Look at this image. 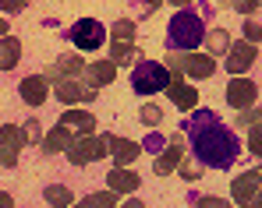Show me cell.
Masks as SVG:
<instances>
[{
  "mask_svg": "<svg viewBox=\"0 0 262 208\" xmlns=\"http://www.w3.org/2000/svg\"><path fill=\"white\" fill-rule=\"evenodd\" d=\"M188 141H191V152L202 166L209 169H230L237 159H241V141L230 127L206 124V127H191L188 131Z\"/></svg>",
  "mask_w": 262,
  "mask_h": 208,
  "instance_id": "1",
  "label": "cell"
},
{
  "mask_svg": "<svg viewBox=\"0 0 262 208\" xmlns=\"http://www.w3.org/2000/svg\"><path fill=\"white\" fill-rule=\"evenodd\" d=\"M202 39H206L202 14L191 11V7H181L170 18V25H167V46H170V53H195V46Z\"/></svg>",
  "mask_w": 262,
  "mask_h": 208,
  "instance_id": "2",
  "label": "cell"
},
{
  "mask_svg": "<svg viewBox=\"0 0 262 208\" xmlns=\"http://www.w3.org/2000/svg\"><path fill=\"white\" fill-rule=\"evenodd\" d=\"M131 88H135L138 95L167 92V88H170V71H167V64H160V60H138L135 71H131Z\"/></svg>",
  "mask_w": 262,
  "mask_h": 208,
  "instance_id": "3",
  "label": "cell"
},
{
  "mask_svg": "<svg viewBox=\"0 0 262 208\" xmlns=\"http://www.w3.org/2000/svg\"><path fill=\"white\" fill-rule=\"evenodd\" d=\"M167 71H181L188 78H213L216 74V57L209 53H167Z\"/></svg>",
  "mask_w": 262,
  "mask_h": 208,
  "instance_id": "4",
  "label": "cell"
},
{
  "mask_svg": "<svg viewBox=\"0 0 262 208\" xmlns=\"http://www.w3.org/2000/svg\"><path fill=\"white\" fill-rule=\"evenodd\" d=\"M106 152H110L106 134H103V138L85 134V138H75V145L68 148V163H71V166H89V163H99Z\"/></svg>",
  "mask_w": 262,
  "mask_h": 208,
  "instance_id": "5",
  "label": "cell"
},
{
  "mask_svg": "<svg viewBox=\"0 0 262 208\" xmlns=\"http://www.w3.org/2000/svg\"><path fill=\"white\" fill-rule=\"evenodd\" d=\"M68 39L75 42L82 53H89V49H99V46L106 42V29H103V21H96V18H82V21L71 25Z\"/></svg>",
  "mask_w": 262,
  "mask_h": 208,
  "instance_id": "6",
  "label": "cell"
},
{
  "mask_svg": "<svg viewBox=\"0 0 262 208\" xmlns=\"http://www.w3.org/2000/svg\"><path fill=\"white\" fill-rule=\"evenodd\" d=\"M53 95L71 110L75 102H89V99H96V95H99V88H96V85H89V82L82 85V82H71V78H57V82H53Z\"/></svg>",
  "mask_w": 262,
  "mask_h": 208,
  "instance_id": "7",
  "label": "cell"
},
{
  "mask_svg": "<svg viewBox=\"0 0 262 208\" xmlns=\"http://www.w3.org/2000/svg\"><path fill=\"white\" fill-rule=\"evenodd\" d=\"M255 99H259V85L252 82V78H230L227 85V102L234 106V110H252L255 106Z\"/></svg>",
  "mask_w": 262,
  "mask_h": 208,
  "instance_id": "8",
  "label": "cell"
},
{
  "mask_svg": "<svg viewBox=\"0 0 262 208\" xmlns=\"http://www.w3.org/2000/svg\"><path fill=\"white\" fill-rule=\"evenodd\" d=\"M255 57H259L255 42H234L230 53H227V71H230V78H245V71L255 64Z\"/></svg>",
  "mask_w": 262,
  "mask_h": 208,
  "instance_id": "9",
  "label": "cell"
},
{
  "mask_svg": "<svg viewBox=\"0 0 262 208\" xmlns=\"http://www.w3.org/2000/svg\"><path fill=\"white\" fill-rule=\"evenodd\" d=\"M106 145H110V159H114V166H121V169H131V163L142 155V145L131 141V138H114V134H106Z\"/></svg>",
  "mask_w": 262,
  "mask_h": 208,
  "instance_id": "10",
  "label": "cell"
},
{
  "mask_svg": "<svg viewBox=\"0 0 262 208\" xmlns=\"http://www.w3.org/2000/svg\"><path fill=\"white\" fill-rule=\"evenodd\" d=\"M18 95H21V102H29V106H43L46 99H50V82H46V74H29V78H21V82H18Z\"/></svg>",
  "mask_w": 262,
  "mask_h": 208,
  "instance_id": "11",
  "label": "cell"
},
{
  "mask_svg": "<svg viewBox=\"0 0 262 208\" xmlns=\"http://www.w3.org/2000/svg\"><path fill=\"white\" fill-rule=\"evenodd\" d=\"M181 159H184V145H181V134H174V138L163 145V152L156 155L152 169H156L160 176H167V173H174V169L181 166Z\"/></svg>",
  "mask_w": 262,
  "mask_h": 208,
  "instance_id": "12",
  "label": "cell"
},
{
  "mask_svg": "<svg viewBox=\"0 0 262 208\" xmlns=\"http://www.w3.org/2000/svg\"><path fill=\"white\" fill-rule=\"evenodd\" d=\"M60 124L68 127V131H75L78 138H85V134L96 131V117H92L89 110H75V106H71V110H64V113H60Z\"/></svg>",
  "mask_w": 262,
  "mask_h": 208,
  "instance_id": "13",
  "label": "cell"
},
{
  "mask_svg": "<svg viewBox=\"0 0 262 208\" xmlns=\"http://www.w3.org/2000/svg\"><path fill=\"white\" fill-rule=\"evenodd\" d=\"M230 187H234V201L245 205L252 194H259V191H262V173H259V169H248V173H241Z\"/></svg>",
  "mask_w": 262,
  "mask_h": 208,
  "instance_id": "14",
  "label": "cell"
},
{
  "mask_svg": "<svg viewBox=\"0 0 262 208\" xmlns=\"http://www.w3.org/2000/svg\"><path fill=\"white\" fill-rule=\"evenodd\" d=\"M71 145H75V131H68L64 124L50 127V134L43 138V148H46V155H60V152H68Z\"/></svg>",
  "mask_w": 262,
  "mask_h": 208,
  "instance_id": "15",
  "label": "cell"
},
{
  "mask_svg": "<svg viewBox=\"0 0 262 208\" xmlns=\"http://www.w3.org/2000/svg\"><path fill=\"white\" fill-rule=\"evenodd\" d=\"M106 184H110V191H114V194H135L142 180H138V173H131V169L114 166L110 173H106Z\"/></svg>",
  "mask_w": 262,
  "mask_h": 208,
  "instance_id": "16",
  "label": "cell"
},
{
  "mask_svg": "<svg viewBox=\"0 0 262 208\" xmlns=\"http://www.w3.org/2000/svg\"><path fill=\"white\" fill-rule=\"evenodd\" d=\"M114 78H117V64H114V60H96V64H89V67H85V82L96 85V88L110 85Z\"/></svg>",
  "mask_w": 262,
  "mask_h": 208,
  "instance_id": "17",
  "label": "cell"
},
{
  "mask_svg": "<svg viewBox=\"0 0 262 208\" xmlns=\"http://www.w3.org/2000/svg\"><path fill=\"white\" fill-rule=\"evenodd\" d=\"M167 99L174 102L181 113H191V110L199 106V92H195L191 85H170V88H167Z\"/></svg>",
  "mask_w": 262,
  "mask_h": 208,
  "instance_id": "18",
  "label": "cell"
},
{
  "mask_svg": "<svg viewBox=\"0 0 262 208\" xmlns=\"http://www.w3.org/2000/svg\"><path fill=\"white\" fill-rule=\"evenodd\" d=\"M43 201L50 208H71L75 205V194H71L68 184H46L43 187Z\"/></svg>",
  "mask_w": 262,
  "mask_h": 208,
  "instance_id": "19",
  "label": "cell"
},
{
  "mask_svg": "<svg viewBox=\"0 0 262 208\" xmlns=\"http://www.w3.org/2000/svg\"><path fill=\"white\" fill-rule=\"evenodd\" d=\"M230 32L227 29H209L206 32V49H209V57H227L230 53Z\"/></svg>",
  "mask_w": 262,
  "mask_h": 208,
  "instance_id": "20",
  "label": "cell"
},
{
  "mask_svg": "<svg viewBox=\"0 0 262 208\" xmlns=\"http://www.w3.org/2000/svg\"><path fill=\"white\" fill-rule=\"evenodd\" d=\"M85 60L82 57H60L57 64H53V71H57V78H71V82H78L82 74H85Z\"/></svg>",
  "mask_w": 262,
  "mask_h": 208,
  "instance_id": "21",
  "label": "cell"
},
{
  "mask_svg": "<svg viewBox=\"0 0 262 208\" xmlns=\"http://www.w3.org/2000/svg\"><path fill=\"white\" fill-rule=\"evenodd\" d=\"M29 141H25V131H21V124H7L0 127V148H7V152H21Z\"/></svg>",
  "mask_w": 262,
  "mask_h": 208,
  "instance_id": "22",
  "label": "cell"
},
{
  "mask_svg": "<svg viewBox=\"0 0 262 208\" xmlns=\"http://www.w3.org/2000/svg\"><path fill=\"white\" fill-rule=\"evenodd\" d=\"M18 60H21V42L14 36H4L0 39V71H11Z\"/></svg>",
  "mask_w": 262,
  "mask_h": 208,
  "instance_id": "23",
  "label": "cell"
},
{
  "mask_svg": "<svg viewBox=\"0 0 262 208\" xmlns=\"http://www.w3.org/2000/svg\"><path fill=\"white\" fill-rule=\"evenodd\" d=\"M131 57H135V42H128V39L110 42V60H114V64H128Z\"/></svg>",
  "mask_w": 262,
  "mask_h": 208,
  "instance_id": "24",
  "label": "cell"
},
{
  "mask_svg": "<svg viewBox=\"0 0 262 208\" xmlns=\"http://www.w3.org/2000/svg\"><path fill=\"white\" fill-rule=\"evenodd\" d=\"M177 173L191 184V180H199V176H202V163H199L195 155H184V159H181V166H177Z\"/></svg>",
  "mask_w": 262,
  "mask_h": 208,
  "instance_id": "25",
  "label": "cell"
},
{
  "mask_svg": "<svg viewBox=\"0 0 262 208\" xmlns=\"http://www.w3.org/2000/svg\"><path fill=\"white\" fill-rule=\"evenodd\" d=\"M138 117H142V124H145V127H160V124H163V110L152 106V102H145V106L138 110Z\"/></svg>",
  "mask_w": 262,
  "mask_h": 208,
  "instance_id": "26",
  "label": "cell"
},
{
  "mask_svg": "<svg viewBox=\"0 0 262 208\" xmlns=\"http://www.w3.org/2000/svg\"><path fill=\"white\" fill-rule=\"evenodd\" d=\"M110 32H114V39L135 42V32H138V29H135V21H131V18H121V21H114V29H110Z\"/></svg>",
  "mask_w": 262,
  "mask_h": 208,
  "instance_id": "27",
  "label": "cell"
},
{
  "mask_svg": "<svg viewBox=\"0 0 262 208\" xmlns=\"http://www.w3.org/2000/svg\"><path fill=\"white\" fill-rule=\"evenodd\" d=\"M234 127H248V131H252V127H262V106L245 110V113L237 117V124H234Z\"/></svg>",
  "mask_w": 262,
  "mask_h": 208,
  "instance_id": "28",
  "label": "cell"
},
{
  "mask_svg": "<svg viewBox=\"0 0 262 208\" xmlns=\"http://www.w3.org/2000/svg\"><path fill=\"white\" fill-rule=\"evenodd\" d=\"M89 201H92V208H117V194L106 187V191H96V194H89Z\"/></svg>",
  "mask_w": 262,
  "mask_h": 208,
  "instance_id": "29",
  "label": "cell"
},
{
  "mask_svg": "<svg viewBox=\"0 0 262 208\" xmlns=\"http://www.w3.org/2000/svg\"><path fill=\"white\" fill-rule=\"evenodd\" d=\"M21 131H25V141H29V145H39V141L46 138L43 127H39V120H25V124H21Z\"/></svg>",
  "mask_w": 262,
  "mask_h": 208,
  "instance_id": "30",
  "label": "cell"
},
{
  "mask_svg": "<svg viewBox=\"0 0 262 208\" xmlns=\"http://www.w3.org/2000/svg\"><path fill=\"white\" fill-rule=\"evenodd\" d=\"M237 14H255V11H262V0H227Z\"/></svg>",
  "mask_w": 262,
  "mask_h": 208,
  "instance_id": "31",
  "label": "cell"
},
{
  "mask_svg": "<svg viewBox=\"0 0 262 208\" xmlns=\"http://www.w3.org/2000/svg\"><path fill=\"white\" fill-rule=\"evenodd\" d=\"M245 42H262V21H255V18L245 21Z\"/></svg>",
  "mask_w": 262,
  "mask_h": 208,
  "instance_id": "32",
  "label": "cell"
},
{
  "mask_svg": "<svg viewBox=\"0 0 262 208\" xmlns=\"http://www.w3.org/2000/svg\"><path fill=\"white\" fill-rule=\"evenodd\" d=\"M248 152L262 159V127H252V134H248Z\"/></svg>",
  "mask_w": 262,
  "mask_h": 208,
  "instance_id": "33",
  "label": "cell"
},
{
  "mask_svg": "<svg viewBox=\"0 0 262 208\" xmlns=\"http://www.w3.org/2000/svg\"><path fill=\"white\" fill-rule=\"evenodd\" d=\"M29 7V0H0V11L4 14H21Z\"/></svg>",
  "mask_w": 262,
  "mask_h": 208,
  "instance_id": "34",
  "label": "cell"
},
{
  "mask_svg": "<svg viewBox=\"0 0 262 208\" xmlns=\"http://www.w3.org/2000/svg\"><path fill=\"white\" fill-rule=\"evenodd\" d=\"M195 208H230L227 198H195Z\"/></svg>",
  "mask_w": 262,
  "mask_h": 208,
  "instance_id": "35",
  "label": "cell"
},
{
  "mask_svg": "<svg viewBox=\"0 0 262 208\" xmlns=\"http://www.w3.org/2000/svg\"><path fill=\"white\" fill-rule=\"evenodd\" d=\"M0 166L14 169V166H18V152H7V148H0Z\"/></svg>",
  "mask_w": 262,
  "mask_h": 208,
  "instance_id": "36",
  "label": "cell"
},
{
  "mask_svg": "<svg viewBox=\"0 0 262 208\" xmlns=\"http://www.w3.org/2000/svg\"><path fill=\"white\" fill-rule=\"evenodd\" d=\"M241 208H262V191H259V194H252V198H248Z\"/></svg>",
  "mask_w": 262,
  "mask_h": 208,
  "instance_id": "37",
  "label": "cell"
},
{
  "mask_svg": "<svg viewBox=\"0 0 262 208\" xmlns=\"http://www.w3.org/2000/svg\"><path fill=\"white\" fill-rule=\"evenodd\" d=\"M0 208H14V198L7 191H0Z\"/></svg>",
  "mask_w": 262,
  "mask_h": 208,
  "instance_id": "38",
  "label": "cell"
},
{
  "mask_svg": "<svg viewBox=\"0 0 262 208\" xmlns=\"http://www.w3.org/2000/svg\"><path fill=\"white\" fill-rule=\"evenodd\" d=\"M121 208H145V205H142L138 198H131V201H124V205H121Z\"/></svg>",
  "mask_w": 262,
  "mask_h": 208,
  "instance_id": "39",
  "label": "cell"
},
{
  "mask_svg": "<svg viewBox=\"0 0 262 208\" xmlns=\"http://www.w3.org/2000/svg\"><path fill=\"white\" fill-rule=\"evenodd\" d=\"M4 36H7V18L0 14V39H4Z\"/></svg>",
  "mask_w": 262,
  "mask_h": 208,
  "instance_id": "40",
  "label": "cell"
},
{
  "mask_svg": "<svg viewBox=\"0 0 262 208\" xmlns=\"http://www.w3.org/2000/svg\"><path fill=\"white\" fill-rule=\"evenodd\" d=\"M170 4H174L177 11H181V7H188V4H195V0H170Z\"/></svg>",
  "mask_w": 262,
  "mask_h": 208,
  "instance_id": "41",
  "label": "cell"
},
{
  "mask_svg": "<svg viewBox=\"0 0 262 208\" xmlns=\"http://www.w3.org/2000/svg\"><path fill=\"white\" fill-rule=\"evenodd\" d=\"M71 208H92V201H89V198H85V201H75V205H71Z\"/></svg>",
  "mask_w": 262,
  "mask_h": 208,
  "instance_id": "42",
  "label": "cell"
},
{
  "mask_svg": "<svg viewBox=\"0 0 262 208\" xmlns=\"http://www.w3.org/2000/svg\"><path fill=\"white\" fill-rule=\"evenodd\" d=\"M145 4H149V7H160V4H163V0H145Z\"/></svg>",
  "mask_w": 262,
  "mask_h": 208,
  "instance_id": "43",
  "label": "cell"
},
{
  "mask_svg": "<svg viewBox=\"0 0 262 208\" xmlns=\"http://www.w3.org/2000/svg\"><path fill=\"white\" fill-rule=\"evenodd\" d=\"M259 173H262V166H259Z\"/></svg>",
  "mask_w": 262,
  "mask_h": 208,
  "instance_id": "44",
  "label": "cell"
}]
</instances>
